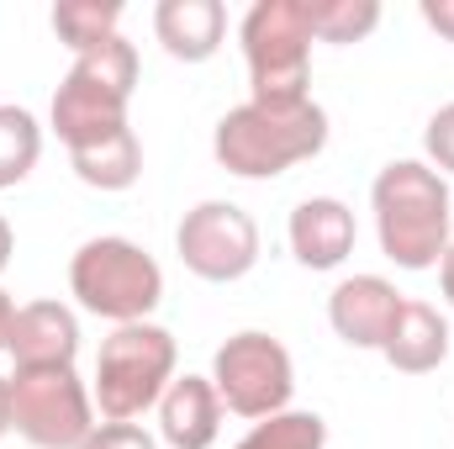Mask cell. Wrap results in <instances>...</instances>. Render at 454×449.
<instances>
[{
	"label": "cell",
	"mask_w": 454,
	"mask_h": 449,
	"mask_svg": "<svg viewBox=\"0 0 454 449\" xmlns=\"http://www.w3.org/2000/svg\"><path fill=\"white\" fill-rule=\"evenodd\" d=\"M223 413L212 375H175L159 397V434L169 449H212L223 434Z\"/></svg>",
	"instance_id": "11"
},
{
	"label": "cell",
	"mask_w": 454,
	"mask_h": 449,
	"mask_svg": "<svg viewBox=\"0 0 454 449\" xmlns=\"http://www.w3.org/2000/svg\"><path fill=\"white\" fill-rule=\"evenodd\" d=\"M69 291L90 318L127 328V323H148V312L164 302V270L143 243L106 232V238H90L74 248Z\"/></svg>",
	"instance_id": "4"
},
{
	"label": "cell",
	"mask_w": 454,
	"mask_h": 449,
	"mask_svg": "<svg viewBox=\"0 0 454 449\" xmlns=\"http://www.w3.org/2000/svg\"><path fill=\"white\" fill-rule=\"evenodd\" d=\"M80 449H159V439L137 423H96Z\"/></svg>",
	"instance_id": "22"
},
{
	"label": "cell",
	"mask_w": 454,
	"mask_h": 449,
	"mask_svg": "<svg viewBox=\"0 0 454 449\" xmlns=\"http://www.w3.org/2000/svg\"><path fill=\"white\" fill-rule=\"evenodd\" d=\"M291 254L307 264V270H339L343 259L354 254V212L343 207L339 196H312L291 212Z\"/></svg>",
	"instance_id": "13"
},
{
	"label": "cell",
	"mask_w": 454,
	"mask_h": 449,
	"mask_svg": "<svg viewBox=\"0 0 454 449\" xmlns=\"http://www.w3.org/2000/svg\"><path fill=\"white\" fill-rule=\"evenodd\" d=\"M243 59H248V101L264 106H296L312 101V21L307 0H254L243 27Z\"/></svg>",
	"instance_id": "5"
},
{
	"label": "cell",
	"mask_w": 454,
	"mask_h": 449,
	"mask_svg": "<svg viewBox=\"0 0 454 449\" xmlns=\"http://www.w3.org/2000/svg\"><path fill=\"white\" fill-rule=\"evenodd\" d=\"M439 286H444V302L454 307V243L444 248V259H439Z\"/></svg>",
	"instance_id": "24"
},
{
	"label": "cell",
	"mask_w": 454,
	"mask_h": 449,
	"mask_svg": "<svg viewBox=\"0 0 454 449\" xmlns=\"http://www.w3.org/2000/svg\"><path fill=\"white\" fill-rule=\"evenodd\" d=\"M307 21L317 43H359L380 27L375 0H307Z\"/></svg>",
	"instance_id": "19"
},
{
	"label": "cell",
	"mask_w": 454,
	"mask_h": 449,
	"mask_svg": "<svg viewBox=\"0 0 454 449\" xmlns=\"http://www.w3.org/2000/svg\"><path fill=\"white\" fill-rule=\"evenodd\" d=\"M380 254L402 270H434L450 248V185L423 159H391L370 185Z\"/></svg>",
	"instance_id": "1"
},
{
	"label": "cell",
	"mask_w": 454,
	"mask_h": 449,
	"mask_svg": "<svg viewBox=\"0 0 454 449\" xmlns=\"http://www.w3.org/2000/svg\"><path fill=\"white\" fill-rule=\"evenodd\" d=\"M380 354L402 375H428V370H439L450 359V323L439 318V307L407 296L396 323H391V334H386V343H380Z\"/></svg>",
	"instance_id": "15"
},
{
	"label": "cell",
	"mask_w": 454,
	"mask_h": 449,
	"mask_svg": "<svg viewBox=\"0 0 454 449\" xmlns=\"http://www.w3.org/2000/svg\"><path fill=\"white\" fill-rule=\"evenodd\" d=\"M418 11H423V21H428L439 37H450L454 43V0H423Z\"/></svg>",
	"instance_id": "23"
},
{
	"label": "cell",
	"mask_w": 454,
	"mask_h": 449,
	"mask_svg": "<svg viewBox=\"0 0 454 449\" xmlns=\"http://www.w3.org/2000/svg\"><path fill=\"white\" fill-rule=\"evenodd\" d=\"M11 434V386H5V375H0V439Z\"/></svg>",
	"instance_id": "26"
},
{
	"label": "cell",
	"mask_w": 454,
	"mask_h": 449,
	"mask_svg": "<svg viewBox=\"0 0 454 449\" xmlns=\"http://www.w3.org/2000/svg\"><path fill=\"white\" fill-rule=\"evenodd\" d=\"M423 148H428V159H434V169H439V175H454V101L428 116Z\"/></svg>",
	"instance_id": "21"
},
{
	"label": "cell",
	"mask_w": 454,
	"mask_h": 449,
	"mask_svg": "<svg viewBox=\"0 0 454 449\" xmlns=\"http://www.w3.org/2000/svg\"><path fill=\"white\" fill-rule=\"evenodd\" d=\"M212 386L223 397L227 413L238 418H275V413H291V391H296V365H291V349L275 334H232L212 359Z\"/></svg>",
	"instance_id": "8"
},
{
	"label": "cell",
	"mask_w": 454,
	"mask_h": 449,
	"mask_svg": "<svg viewBox=\"0 0 454 449\" xmlns=\"http://www.w3.org/2000/svg\"><path fill=\"white\" fill-rule=\"evenodd\" d=\"M153 32H159L169 59L207 64L223 48L227 11H223V0H159L153 5Z\"/></svg>",
	"instance_id": "14"
},
{
	"label": "cell",
	"mask_w": 454,
	"mask_h": 449,
	"mask_svg": "<svg viewBox=\"0 0 454 449\" xmlns=\"http://www.w3.org/2000/svg\"><path fill=\"white\" fill-rule=\"evenodd\" d=\"M5 354L16 365H74V354H80V318L64 302H27L11 318Z\"/></svg>",
	"instance_id": "12"
},
{
	"label": "cell",
	"mask_w": 454,
	"mask_h": 449,
	"mask_svg": "<svg viewBox=\"0 0 454 449\" xmlns=\"http://www.w3.org/2000/svg\"><path fill=\"white\" fill-rule=\"evenodd\" d=\"M69 159H74V175L90 191H127L143 175V143H137L132 127H116L112 138H101V143L69 148Z\"/></svg>",
	"instance_id": "16"
},
{
	"label": "cell",
	"mask_w": 454,
	"mask_h": 449,
	"mask_svg": "<svg viewBox=\"0 0 454 449\" xmlns=\"http://www.w3.org/2000/svg\"><path fill=\"white\" fill-rule=\"evenodd\" d=\"M402 302L407 296L386 275H348L328 296V323L348 349H380L391 323H396V312H402Z\"/></svg>",
	"instance_id": "10"
},
{
	"label": "cell",
	"mask_w": 454,
	"mask_h": 449,
	"mask_svg": "<svg viewBox=\"0 0 454 449\" xmlns=\"http://www.w3.org/2000/svg\"><path fill=\"white\" fill-rule=\"evenodd\" d=\"M175 334L159 323H127L116 328L101 354H96V407L106 423H132L148 407H159V397L175 381Z\"/></svg>",
	"instance_id": "6"
},
{
	"label": "cell",
	"mask_w": 454,
	"mask_h": 449,
	"mask_svg": "<svg viewBox=\"0 0 454 449\" xmlns=\"http://www.w3.org/2000/svg\"><path fill=\"white\" fill-rule=\"evenodd\" d=\"M43 159V127L27 106H0V191L21 185Z\"/></svg>",
	"instance_id": "18"
},
{
	"label": "cell",
	"mask_w": 454,
	"mask_h": 449,
	"mask_svg": "<svg viewBox=\"0 0 454 449\" xmlns=\"http://www.w3.org/2000/svg\"><path fill=\"white\" fill-rule=\"evenodd\" d=\"M328 445V423L317 413H275L264 423H254L232 449H323Z\"/></svg>",
	"instance_id": "20"
},
{
	"label": "cell",
	"mask_w": 454,
	"mask_h": 449,
	"mask_svg": "<svg viewBox=\"0 0 454 449\" xmlns=\"http://www.w3.org/2000/svg\"><path fill=\"white\" fill-rule=\"evenodd\" d=\"M328 148V112L317 101H296V106H264V101H243L217 122L212 154L227 175L238 180H275L291 164H307Z\"/></svg>",
	"instance_id": "2"
},
{
	"label": "cell",
	"mask_w": 454,
	"mask_h": 449,
	"mask_svg": "<svg viewBox=\"0 0 454 449\" xmlns=\"http://www.w3.org/2000/svg\"><path fill=\"white\" fill-rule=\"evenodd\" d=\"M116 27H121V5L116 0H59L53 5V32L59 43L80 59L101 43H112Z\"/></svg>",
	"instance_id": "17"
},
{
	"label": "cell",
	"mask_w": 454,
	"mask_h": 449,
	"mask_svg": "<svg viewBox=\"0 0 454 449\" xmlns=\"http://www.w3.org/2000/svg\"><path fill=\"white\" fill-rule=\"evenodd\" d=\"M11 318H16V302L0 291V349H5V334H11Z\"/></svg>",
	"instance_id": "27"
},
{
	"label": "cell",
	"mask_w": 454,
	"mask_h": 449,
	"mask_svg": "<svg viewBox=\"0 0 454 449\" xmlns=\"http://www.w3.org/2000/svg\"><path fill=\"white\" fill-rule=\"evenodd\" d=\"M175 254L191 275L227 286V280H243L259 264V227L232 201H201L175 227Z\"/></svg>",
	"instance_id": "9"
},
{
	"label": "cell",
	"mask_w": 454,
	"mask_h": 449,
	"mask_svg": "<svg viewBox=\"0 0 454 449\" xmlns=\"http://www.w3.org/2000/svg\"><path fill=\"white\" fill-rule=\"evenodd\" d=\"M11 254H16V232H11L5 217H0V275H5V264H11Z\"/></svg>",
	"instance_id": "25"
},
{
	"label": "cell",
	"mask_w": 454,
	"mask_h": 449,
	"mask_svg": "<svg viewBox=\"0 0 454 449\" xmlns=\"http://www.w3.org/2000/svg\"><path fill=\"white\" fill-rule=\"evenodd\" d=\"M11 386V429L37 449H80L96 429V397L74 375V365H16Z\"/></svg>",
	"instance_id": "7"
},
{
	"label": "cell",
	"mask_w": 454,
	"mask_h": 449,
	"mask_svg": "<svg viewBox=\"0 0 454 449\" xmlns=\"http://www.w3.org/2000/svg\"><path fill=\"white\" fill-rule=\"evenodd\" d=\"M137 85V48L116 32L112 43L80 53L64 75V85L53 91V132L69 148L101 143L116 127H127V101Z\"/></svg>",
	"instance_id": "3"
}]
</instances>
